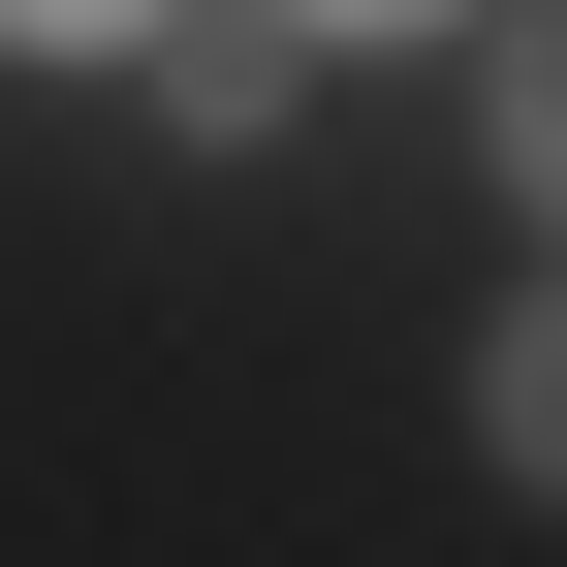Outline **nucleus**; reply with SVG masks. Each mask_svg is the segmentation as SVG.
Wrapping results in <instances>:
<instances>
[{"label": "nucleus", "mask_w": 567, "mask_h": 567, "mask_svg": "<svg viewBox=\"0 0 567 567\" xmlns=\"http://www.w3.org/2000/svg\"><path fill=\"white\" fill-rule=\"evenodd\" d=\"M284 32H442V0H284Z\"/></svg>", "instance_id": "20e7f679"}, {"label": "nucleus", "mask_w": 567, "mask_h": 567, "mask_svg": "<svg viewBox=\"0 0 567 567\" xmlns=\"http://www.w3.org/2000/svg\"><path fill=\"white\" fill-rule=\"evenodd\" d=\"M473 473H505V505H567V284H505V316H473Z\"/></svg>", "instance_id": "f257e3e1"}, {"label": "nucleus", "mask_w": 567, "mask_h": 567, "mask_svg": "<svg viewBox=\"0 0 567 567\" xmlns=\"http://www.w3.org/2000/svg\"><path fill=\"white\" fill-rule=\"evenodd\" d=\"M473 126H505V189H536V252H567V0L473 32Z\"/></svg>", "instance_id": "f03ea898"}, {"label": "nucleus", "mask_w": 567, "mask_h": 567, "mask_svg": "<svg viewBox=\"0 0 567 567\" xmlns=\"http://www.w3.org/2000/svg\"><path fill=\"white\" fill-rule=\"evenodd\" d=\"M0 32H32V63H158L189 0H0Z\"/></svg>", "instance_id": "7ed1b4c3"}]
</instances>
